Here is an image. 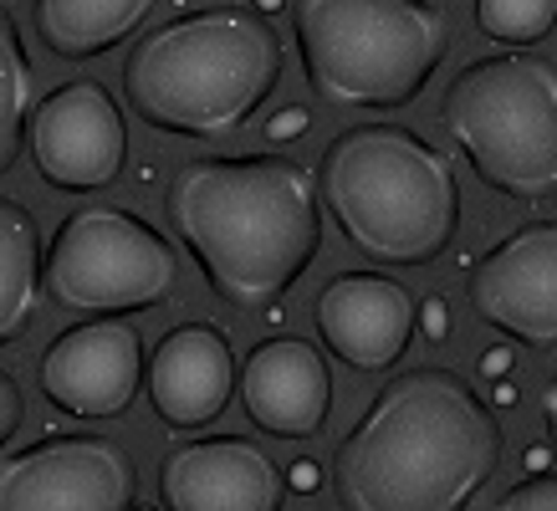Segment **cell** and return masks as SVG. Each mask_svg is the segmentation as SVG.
<instances>
[{
    "label": "cell",
    "instance_id": "obj_11",
    "mask_svg": "<svg viewBox=\"0 0 557 511\" xmlns=\"http://www.w3.org/2000/svg\"><path fill=\"white\" fill-rule=\"evenodd\" d=\"M475 317L522 348H557V221L502 236L466 276Z\"/></svg>",
    "mask_w": 557,
    "mask_h": 511
},
{
    "label": "cell",
    "instance_id": "obj_12",
    "mask_svg": "<svg viewBox=\"0 0 557 511\" xmlns=\"http://www.w3.org/2000/svg\"><path fill=\"white\" fill-rule=\"evenodd\" d=\"M318 333L358 374H384L409 353L420 333V307L394 276L379 272H343L318 291Z\"/></svg>",
    "mask_w": 557,
    "mask_h": 511
},
{
    "label": "cell",
    "instance_id": "obj_3",
    "mask_svg": "<svg viewBox=\"0 0 557 511\" xmlns=\"http://www.w3.org/2000/svg\"><path fill=\"white\" fill-rule=\"evenodd\" d=\"M282 83V36L251 5H210L153 26L123 62L128 113L174 138H225Z\"/></svg>",
    "mask_w": 557,
    "mask_h": 511
},
{
    "label": "cell",
    "instance_id": "obj_21",
    "mask_svg": "<svg viewBox=\"0 0 557 511\" xmlns=\"http://www.w3.org/2000/svg\"><path fill=\"white\" fill-rule=\"evenodd\" d=\"M21 420H26L21 384H16V374H5V369H0V450H5V440L21 429Z\"/></svg>",
    "mask_w": 557,
    "mask_h": 511
},
{
    "label": "cell",
    "instance_id": "obj_19",
    "mask_svg": "<svg viewBox=\"0 0 557 511\" xmlns=\"http://www.w3.org/2000/svg\"><path fill=\"white\" fill-rule=\"evenodd\" d=\"M475 26L507 47H537L557 32V0H475Z\"/></svg>",
    "mask_w": 557,
    "mask_h": 511
},
{
    "label": "cell",
    "instance_id": "obj_25",
    "mask_svg": "<svg viewBox=\"0 0 557 511\" xmlns=\"http://www.w3.org/2000/svg\"><path fill=\"white\" fill-rule=\"evenodd\" d=\"M481 369H486L491 378H502V374H507V369H511V348H491V353L481 358Z\"/></svg>",
    "mask_w": 557,
    "mask_h": 511
},
{
    "label": "cell",
    "instance_id": "obj_14",
    "mask_svg": "<svg viewBox=\"0 0 557 511\" xmlns=\"http://www.w3.org/2000/svg\"><path fill=\"white\" fill-rule=\"evenodd\" d=\"M144 389H149L153 414L170 429H205L225 414L231 394L240 389L231 338L210 323L170 327L149 358Z\"/></svg>",
    "mask_w": 557,
    "mask_h": 511
},
{
    "label": "cell",
    "instance_id": "obj_23",
    "mask_svg": "<svg viewBox=\"0 0 557 511\" xmlns=\"http://www.w3.org/2000/svg\"><path fill=\"white\" fill-rule=\"evenodd\" d=\"M302 128H307V113H302V108H287L282 119H271V123H267V134L276 138V144H282V138H297Z\"/></svg>",
    "mask_w": 557,
    "mask_h": 511
},
{
    "label": "cell",
    "instance_id": "obj_7",
    "mask_svg": "<svg viewBox=\"0 0 557 511\" xmlns=\"http://www.w3.org/2000/svg\"><path fill=\"white\" fill-rule=\"evenodd\" d=\"M180 282V256L144 215L123 204H83L47 246V297L77 317H134Z\"/></svg>",
    "mask_w": 557,
    "mask_h": 511
},
{
    "label": "cell",
    "instance_id": "obj_5",
    "mask_svg": "<svg viewBox=\"0 0 557 511\" xmlns=\"http://www.w3.org/2000/svg\"><path fill=\"white\" fill-rule=\"evenodd\" d=\"M292 36L307 87L354 113L409 108L450 51L435 0H292Z\"/></svg>",
    "mask_w": 557,
    "mask_h": 511
},
{
    "label": "cell",
    "instance_id": "obj_24",
    "mask_svg": "<svg viewBox=\"0 0 557 511\" xmlns=\"http://www.w3.org/2000/svg\"><path fill=\"white\" fill-rule=\"evenodd\" d=\"M542 429H547V440H553V450H557V378L542 389Z\"/></svg>",
    "mask_w": 557,
    "mask_h": 511
},
{
    "label": "cell",
    "instance_id": "obj_10",
    "mask_svg": "<svg viewBox=\"0 0 557 511\" xmlns=\"http://www.w3.org/2000/svg\"><path fill=\"white\" fill-rule=\"evenodd\" d=\"M149 374L144 338L128 317H83L47 342L36 384L51 409L72 420H113L138 399Z\"/></svg>",
    "mask_w": 557,
    "mask_h": 511
},
{
    "label": "cell",
    "instance_id": "obj_18",
    "mask_svg": "<svg viewBox=\"0 0 557 511\" xmlns=\"http://www.w3.org/2000/svg\"><path fill=\"white\" fill-rule=\"evenodd\" d=\"M36 77H32V57L21 41L11 11L0 5V174L16 170L21 159V138L32 134V113H36Z\"/></svg>",
    "mask_w": 557,
    "mask_h": 511
},
{
    "label": "cell",
    "instance_id": "obj_27",
    "mask_svg": "<svg viewBox=\"0 0 557 511\" xmlns=\"http://www.w3.org/2000/svg\"><path fill=\"white\" fill-rule=\"evenodd\" d=\"M256 5H261V11H276V5H282V0H256Z\"/></svg>",
    "mask_w": 557,
    "mask_h": 511
},
{
    "label": "cell",
    "instance_id": "obj_1",
    "mask_svg": "<svg viewBox=\"0 0 557 511\" xmlns=\"http://www.w3.org/2000/svg\"><path fill=\"white\" fill-rule=\"evenodd\" d=\"M496 409L456 369H409L373 394L333 450L343 511H471L496 481Z\"/></svg>",
    "mask_w": 557,
    "mask_h": 511
},
{
    "label": "cell",
    "instance_id": "obj_13",
    "mask_svg": "<svg viewBox=\"0 0 557 511\" xmlns=\"http://www.w3.org/2000/svg\"><path fill=\"white\" fill-rule=\"evenodd\" d=\"M164 511H282L287 481L256 440H189L159 465Z\"/></svg>",
    "mask_w": 557,
    "mask_h": 511
},
{
    "label": "cell",
    "instance_id": "obj_6",
    "mask_svg": "<svg viewBox=\"0 0 557 511\" xmlns=\"http://www.w3.org/2000/svg\"><path fill=\"white\" fill-rule=\"evenodd\" d=\"M475 179L507 200L557 195V67L527 51L475 57L456 72L440 102Z\"/></svg>",
    "mask_w": 557,
    "mask_h": 511
},
{
    "label": "cell",
    "instance_id": "obj_2",
    "mask_svg": "<svg viewBox=\"0 0 557 511\" xmlns=\"http://www.w3.org/2000/svg\"><path fill=\"white\" fill-rule=\"evenodd\" d=\"M164 210L210 291L240 312L282 302L322 251L318 174L287 153L189 159L164 189Z\"/></svg>",
    "mask_w": 557,
    "mask_h": 511
},
{
    "label": "cell",
    "instance_id": "obj_20",
    "mask_svg": "<svg viewBox=\"0 0 557 511\" xmlns=\"http://www.w3.org/2000/svg\"><path fill=\"white\" fill-rule=\"evenodd\" d=\"M496 511H557V476L547 471V476L517 481V486L496 501Z\"/></svg>",
    "mask_w": 557,
    "mask_h": 511
},
{
    "label": "cell",
    "instance_id": "obj_17",
    "mask_svg": "<svg viewBox=\"0 0 557 511\" xmlns=\"http://www.w3.org/2000/svg\"><path fill=\"white\" fill-rule=\"evenodd\" d=\"M41 291H47L41 225L21 200L0 195V348H11L36 323Z\"/></svg>",
    "mask_w": 557,
    "mask_h": 511
},
{
    "label": "cell",
    "instance_id": "obj_15",
    "mask_svg": "<svg viewBox=\"0 0 557 511\" xmlns=\"http://www.w3.org/2000/svg\"><path fill=\"white\" fill-rule=\"evenodd\" d=\"M240 404L251 425L276 440H312L333 409V374L327 358L302 338L256 342L240 363Z\"/></svg>",
    "mask_w": 557,
    "mask_h": 511
},
{
    "label": "cell",
    "instance_id": "obj_26",
    "mask_svg": "<svg viewBox=\"0 0 557 511\" xmlns=\"http://www.w3.org/2000/svg\"><path fill=\"white\" fill-rule=\"evenodd\" d=\"M292 486H297V491H318V465H292Z\"/></svg>",
    "mask_w": 557,
    "mask_h": 511
},
{
    "label": "cell",
    "instance_id": "obj_22",
    "mask_svg": "<svg viewBox=\"0 0 557 511\" xmlns=\"http://www.w3.org/2000/svg\"><path fill=\"white\" fill-rule=\"evenodd\" d=\"M420 327H424V338H435V342L450 338V323H445V302H440V297H430V302L420 307Z\"/></svg>",
    "mask_w": 557,
    "mask_h": 511
},
{
    "label": "cell",
    "instance_id": "obj_16",
    "mask_svg": "<svg viewBox=\"0 0 557 511\" xmlns=\"http://www.w3.org/2000/svg\"><path fill=\"white\" fill-rule=\"evenodd\" d=\"M159 0H32L36 36L62 62H92L123 47L153 16Z\"/></svg>",
    "mask_w": 557,
    "mask_h": 511
},
{
    "label": "cell",
    "instance_id": "obj_8",
    "mask_svg": "<svg viewBox=\"0 0 557 511\" xmlns=\"http://www.w3.org/2000/svg\"><path fill=\"white\" fill-rule=\"evenodd\" d=\"M134 456L108 435H41L0 456V511H134Z\"/></svg>",
    "mask_w": 557,
    "mask_h": 511
},
{
    "label": "cell",
    "instance_id": "obj_9",
    "mask_svg": "<svg viewBox=\"0 0 557 511\" xmlns=\"http://www.w3.org/2000/svg\"><path fill=\"white\" fill-rule=\"evenodd\" d=\"M32 164L62 195H98L128 164V123L98 77H72L36 102Z\"/></svg>",
    "mask_w": 557,
    "mask_h": 511
},
{
    "label": "cell",
    "instance_id": "obj_4",
    "mask_svg": "<svg viewBox=\"0 0 557 511\" xmlns=\"http://www.w3.org/2000/svg\"><path fill=\"white\" fill-rule=\"evenodd\" d=\"M343 240L379 266H430L460 236L456 164L405 123H354L318 164Z\"/></svg>",
    "mask_w": 557,
    "mask_h": 511
}]
</instances>
